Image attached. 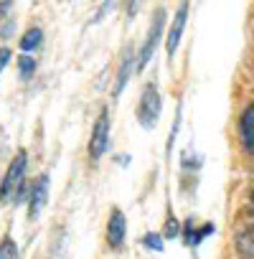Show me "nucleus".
<instances>
[{
    "instance_id": "nucleus-9",
    "label": "nucleus",
    "mask_w": 254,
    "mask_h": 259,
    "mask_svg": "<svg viewBox=\"0 0 254 259\" xmlns=\"http://www.w3.org/2000/svg\"><path fill=\"white\" fill-rule=\"evenodd\" d=\"M236 249H239L241 256L254 259V226H249L246 231L239 234V239H236Z\"/></svg>"
},
{
    "instance_id": "nucleus-1",
    "label": "nucleus",
    "mask_w": 254,
    "mask_h": 259,
    "mask_svg": "<svg viewBox=\"0 0 254 259\" xmlns=\"http://www.w3.org/2000/svg\"><path fill=\"white\" fill-rule=\"evenodd\" d=\"M23 176H26V153L21 150L13 158V163H11L6 178H3V186H0V201L3 203L16 201V196L21 193V186H23Z\"/></svg>"
},
{
    "instance_id": "nucleus-15",
    "label": "nucleus",
    "mask_w": 254,
    "mask_h": 259,
    "mask_svg": "<svg viewBox=\"0 0 254 259\" xmlns=\"http://www.w3.org/2000/svg\"><path fill=\"white\" fill-rule=\"evenodd\" d=\"M8 61H11V49H0V71L6 69Z\"/></svg>"
},
{
    "instance_id": "nucleus-17",
    "label": "nucleus",
    "mask_w": 254,
    "mask_h": 259,
    "mask_svg": "<svg viewBox=\"0 0 254 259\" xmlns=\"http://www.w3.org/2000/svg\"><path fill=\"white\" fill-rule=\"evenodd\" d=\"M251 201H254V193H251Z\"/></svg>"
},
{
    "instance_id": "nucleus-6",
    "label": "nucleus",
    "mask_w": 254,
    "mask_h": 259,
    "mask_svg": "<svg viewBox=\"0 0 254 259\" xmlns=\"http://www.w3.org/2000/svg\"><path fill=\"white\" fill-rule=\"evenodd\" d=\"M46 196H49V176H41L33 186V193H31V208H28L31 219H36L41 213V208L46 203Z\"/></svg>"
},
{
    "instance_id": "nucleus-10",
    "label": "nucleus",
    "mask_w": 254,
    "mask_h": 259,
    "mask_svg": "<svg viewBox=\"0 0 254 259\" xmlns=\"http://www.w3.org/2000/svg\"><path fill=\"white\" fill-rule=\"evenodd\" d=\"M130 66H133V54L127 51V54H124V61H122V69H119V76H117L114 94H119V92H122V87L127 84V76H130Z\"/></svg>"
},
{
    "instance_id": "nucleus-5",
    "label": "nucleus",
    "mask_w": 254,
    "mask_h": 259,
    "mask_svg": "<svg viewBox=\"0 0 254 259\" xmlns=\"http://www.w3.org/2000/svg\"><path fill=\"white\" fill-rule=\"evenodd\" d=\"M186 16H188V6L183 3V6L178 8L176 18H173L171 31H168V44H165V49H168V54H171V56H173V54H176V49H178V41H181V33H183V26H186Z\"/></svg>"
},
{
    "instance_id": "nucleus-16",
    "label": "nucleus",
    "mask_w": 254,
    "mask_h": 259,
    "mask_svg": "<svg viewBox=\"0 0 254 259\" xmlns=\"http://www.w3.org/2000/svg\"><path fill=\"white\" fill-rule=\"evenodd\" d=\"M178 231V224L176 221H168V229H165V234H176Z\"/></svg>"
},
{
    "instance_id": "nucleus-4",
    "label": "nucleus",
    "mask_w": 254,
    "mask_h": 259,
    "mask_svg": "<svg viewBox=\"0 0 254 259\" xmlns=\"http://www.w3.org/2000/svg\"><path fill=\"white\" fill-rule=\"evenodd\" d=\"M163 11H158L155 13V21H153V26H150V33H148V38H145V46H143V51H140V69L150 61V56H153V51H155V46H158V38H160V28H163Z\"/></svg>"
},
{
    "instance_id": "nucleus-2",
    "label": "nucleus",
    "mask_w": 254,
    "mask_h": 259,
    "mask_svg": "<svg viewBox=\"0 0 254 259\" xmlns=\"http://www.w3.org/2000/svg\"><path fill=\"white\" fill-rule=\"evenodd\" d=\"M158 117H160V97H158V87L155 84H148L143 89V97H140V104H138V119L145 130H153L158 124Z\"/></svg>"
},
{
    "instance_id": "nucleus-8",
    "label": "nucleus",
    "mask_w": 254,
    "mask_h": 259,
    "mask_svg": "<svg viewBox=\"0 0 254 259\" xmlns=\"http://www.w3.org/2000/svg\"><path fill=\"white\" fill-rule=\"evenodd\" d=\"M241 140H244V148L254 153V104L241 117Z\"/></svg>"
},
{
    "instance_id": "nucleus-7",
    "label": "nucleus",
    "mask_w": 254,
    "mask_h": 259,
    "mask_svg": "<svg viewBox=\"0 0 254 259\" xmlns=\"http://www.w3.org/2000/svg\"><path fill=\"white\" fill-rule=\"evenodd\" d=\"M107 239H109V244L112 246H119L122 244V239H124V216H122V211H112V216H109V226H107Z\"/></svg>"
},
{
    "instance_id": "nucleus-12",
    "label": "nucleus",
    "mask_w": 254,
    "mask_h": 259,
    "mask_svg": "<svg viewBox=\"0 0 254 259\" xmlns=\"http://www.w3.org/2000/svg\"><path fill=\"white\" fill-rule=\"evenodd\" d=\"M0 259H18V246L13 239H6L0 244Z\"/></svg>"
},
{
    "instance_id": "nucleus-14",
    "label": "nucleus",
    "mask_w": 254,
    "mask_h": 259,
    "mask_svg": "<svg viewBox=\"0 0 254 259\" xmlns=\"http://www.w3.org/2000/svg\"><path fill=\"white\" fill-rule=\"evenodd\" d=\"M145 244H148L150 249H155V251H160V249H163V241H160V236H158V234H148V236H145Z\"/></svg>"
},
{
    "instance_id": "nucleus-3",
    "label": "nucleus",
    "mask_w": 254,
    "mask_h": 259,
    "mask_svg": "<svg viewBox=\"0 0 254 259\" xmlns=\"http://www.w3.org/2000/svg\"><path fill=\"white\" fill-rule=\"evenodd\" d=\"M107 143H109V112L102 109L99 112V119L94 124V133H92V143H89V155L97 160L102 158V153L107 150Z\"/></svg>"
},
{
    "instance_id": "nucleus-13",
    "label": "nucleus",
    "mask_w": 254,
    "mask_h": 259,
    "mask_svg": "<svg viewBox=\"0 0 254 259\" xmlns=\"http://www.w3.org/2000/svg\"><path fill=\"white\" fill-rule=\"evenodd\" d=\"M18 66H21V76H23V79H28V76L33 74V69H36V61L26 54V56H21V59H18Z\"/></svg>"
},
{
    "instance_id": "nucleus-11",
    "label": "nucleus",
    "mask_w": 254,
    "mask_h": 259,
    "mask_svg": "<svg viewBox=\"0 0 254 259\" xmlns=\"http://www.w3.org/2000/svg\"><path fill=\"white\" fill-rule=\"evenodd\" d=\"M41 36H44V33H41V28H31V31L21 38V49H23L26 54H28V51H33V49L41 44Z\"/></svg>"
}]
</instances>
